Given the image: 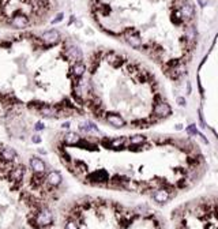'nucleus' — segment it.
Listing matches in <instances>:
<instances>
[{
  "mask_svg": "<svg viewBox=\"0 0 218 229\" xmlns=\"http://www.w3.org/2000/svg\"><path fill=\"white\" fill-rule=\"evenodd\" d=\"M11 25L16 29H23L29 25V19L26 18L25 15H16V16H12L11 19Z\"/></svg>",
  "mask_w": 218,
  "mask_h": 229,
  "instance_id": "obj_6",
  "label": "nucleus"
},
{
  "mask_svg": "<svg viewBox=\"0 0 218 229\" xmlns=\"http://www.w3.org/2000/svg\"><path fill=\"white\" fill-rule=\"evenodd\" d=\"M0 154H2V157L6 161H12V160L16 158V152L12 148H8V146L0 149Z\"/></svg>",
  "mask_w": 218,
  "mask_h": 229,
  "instance_id": "obj_8",
  "label": "nucleus"
},
{
  "mask_svg": "<svg viewBox=\"0 0 218 229\" xmlns=\"http://www.w3.org/2000/svg\"><path fill=\"white\" fill-rule=\"evenodd\" d=\"M85 73H86V66L82 61H75L72 66V75L75 78H83Z\"/></svg>",
  "mask_w": 218,
  "mask_h": 229,
  "instance_id": "obj_7",
  "label": "nucleus"
},
{
  "mask_svg": "<svg viewBox=\"0 0 218 229\" xmlns=\"http://www.w3.org/2000/svg\"><path fill=\"white\" fill-rule=\"evenodd\" d=\"M63 18H64V14H63V12L57 14L56 18L52 19V23H53V25H54V23H59V22H61V20H63Z\"/></svg>",
  "mask_w": 218,
  "mask_h": 229,
  "instance_id": "obj_12",
  "label": "nucleus"
},
{
  "mask_svg": "<svg viewBox=\"0 0 218 229\" xmlns=\"http://www.w3.org/2000/svg\"><path fill=\"white\" fill-rule=\"evenodd\" d=\"M61 180H63L61 179V175L57 170H52V172H49L46 176V183L52 187H57L61 183Z\"/></svg>",
  "mask_w": 218,
  "mask_h": 229,
  "instance_id": "obj_4",
  "label": "nucleus"
},
{
  "mask_svg": "<svg viewBox=\"0 0 218 229\" xmlns=\"http://www.w3.org/2000/svg\"><path fill=\"white\" fill-rule=\"evenodd\" d=\"M30 166L36 173H42L45 170V164L38 157H32L30 158Z\"/></svg>",
  "mask_w": 218,
  "mask_h": 229,
  "instance_id": "obj_5",
  "label": "nucleus"
},
{
  "mask_svg": "<svg viewBox=\"0 0 218 229\" xmlns=\"http://www.w3.org/2000/svg\"><path fill=\"white\" fill-rule=\"evenodd\" d=\"M41 38H42L44 42L46 44H54L60 40V33L54 29H50V30H46L41 34Z\"/></svg>",
  "mask_w": 218,
  "mask_h": 229,
  "instance_id": "obj_2",
  "label": "nucleus"
},
{
  "mask_svg": "<svg viewBox=\"0 0 218 229\" xmlns=\"http://www.w3.org/2000/svg\"><path fill=\"white\" fill-rule=\"evenodd\" d=\"M23 176V168H14L11 172V179L12 180H20Z\"/></svg>",
  "mask_w": 218,
  "mask_h": 229,
  "instance_id": "obj_10",
  "label": "nucleus"
},
{
  "mask_svg": "<svg viewBox=\"0 0 218 229\" xmlns=\"http://www.w3.org/2000/svg\"><path fill=\"white\" fill-rule=\"evenodd\" d=\"M53 222V214L50 210L48 209H42L40 211V214L37 216V224L40 227H48Z\"/></svg>",
  "mask_w": 218,
  "mask_h": 229,
  "instance_id": "obj_1",
  "label": "nucleus"
},
{
  "mask_svg": "<svg viewBox=\"0 0 218 229\" xmlns=\"http://www.w3.org/2000/svg\"><path fill=\"white\" fill-rule=\"evenodd\" d=\"M172 196H173V194L166 191V190H159V191H155V192L153 194V199H154L157 203H166L168 200L172 199Z\"/></svg>",
  "mask_w": 218,
  "mask_h": 229,
  "instance_id": "obj_3",
  "label": "nucleus"
},
{
  "mask_svg": "<svg viewBox=\"0 0 218 229\" xmlns=\"http://www.w3.org/2000/svg\"><path fill=\"white\" fill-rule=\"evenodd\" d=\"M32 142L33 143H40L41 142V136L40 135H33L32 136Z\"/></svg>",
  "mask_w": 218,
  "mask_h": 229,
  "instance_id": "obj_14",
  "label": "nucleus"
},
{
  "mask_svg": "<svg viewBox=\"0 0 218 229\" xmlns=\"http://www.w3.org/2000/svg\"><path fill=\"white\" fill-rule=\"evenodd\" d=\"M44 128H45V126H44V123H41V121H37L36 124H34V130H36V131H42Z\"/></svg>",
  "mask_w": 218,
  "mask_h": 229,
  "instance_id": "obj_13",
  "label": "nucleus"
},
{
  "mask_svg": "<svg viewBox=\"0 0 218 229\" xmlns=\"http://www.w3.org/2000/svg\"><path fill=\"white\" fill-rule=\"evenodd\" d=\"M64 229H79L78 228V224L75 222L74 220H68L66 222V227H64Z\"/></svg>",
  "mask_w": 218,
  "mask_h": 229,
  "instance_id": "obj_11",
  "label": "nucleus"
},
{
  "mask_svg": "<svg viewBox=\"0 0 218 229\" xmlns=\"http://www.w3.org/2000/svg\"><path fill=\"white\" fill-rule=\"evenodd\" d=\"M61 127H63V128H68V127H70V123H64Z\"/></svg>",
  "mask_w": 218,
  "mask_h": 229,
  "instance_id": "obj_15",
  "label": "nucleus"
},
{
  "mask_svg": "<svg viewBox=\"0 0 218 229\" xmlns=\"http://www.w3.org/2000/svg\"><path fill=\"white\" fill-rule=\"evenodd\" d=\"M79 139H81V135H78L76 132H67L66 135H64V142H66V145H68V146H74V145H76L78 142H79Z\"/></svg>",
  "mask_w": 218,
  "mask_h": 229,
  "instance_id": "obj_9",
  "label": "nucleus"
}]
</instances>
